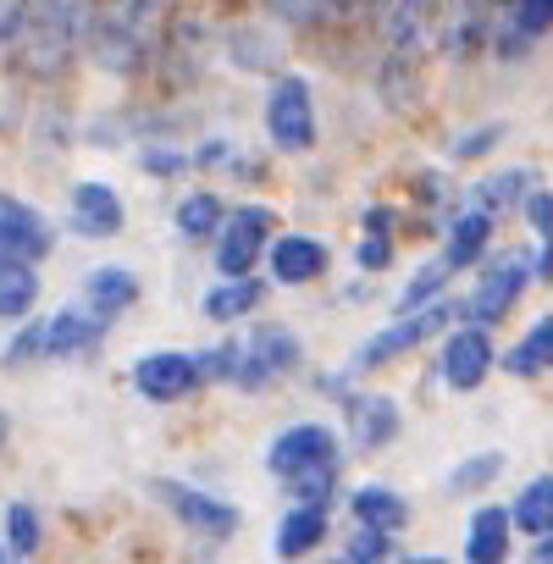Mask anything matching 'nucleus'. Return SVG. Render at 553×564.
<instances>
[{
  "mask_svg": "<svg viewBox=\"0 0 553 564\" xmlns=\"http://www.w3.org/2000/svg\"><path fill=\"white\" fill-rule=\"evenodd\" d=\"M95 0H23L18 40L7 45L12 84L51 95L84 67V40H89Z\"/></svg>",
  "mask_w": 553,
  "mask_h": 564,
  "instance_id": "1",
  "label": "nucleus"
},
{
  "mask_svg": "<svg viewBox=\"0 0 553 564\" xmlns=\"http://www.w3.org/2000/svg\"><path fill=\"white\" fill-rule=\"evenodd\" d=\"M260 133L276 161H305L322 150V95L311 73L283 67L260 84Z\"/></svg>",
  "mask_w": 553,
  "mask_h": 564,
  "instance_id": "2",
  "label": "nucleus"
},
{
  "mask_svg": "<svg viewBox=\"0 0 553 564\" xmlns=\"http://www.w3.org/2000/svg\"><path fill=\"white\" fill-rule=\"evenodd\" d=\"M216 23H221V12H188V7H177L161 23L155 62L144 78L161 89V100H188L216 73Z\"/></svg>",
  "mask_w": 553,
  "mask_h": 564,
  "instance_id": "3",
  "label": "nucleus"
},
{
  "mask_svg": "<svg viewBox=\"0 0 553 564\" xmlns=\"http://www.w3.org/2000/svg\"><path fill=\"white\" fill-rule=\"evenodd\" d=\"M238 338V355H232V393L243 399H260V393H276L283 382H294L311 360L305 338L289 327V322H271V316H249L243 327H232Z\"/></svg>",
  "mask_w": 553,
  "mask_h": 564,
  "instance_id": "4",
  "label": "nucleus"
},
{
  "mask_svg": "<svg viewBox=\"0 0 553 564\" xmlns=\"http://www.w3.org/2000/svg\"><path fill=\"white\" fill-rule=\"evenodd\" d=\"M454 322H459V300H448V294H437V300H426V305H415V311H393V322L377 327V333L349 355V371H355V377H377V371L410 360L415 349L437 344Z\"/></svg>",
  "mask_w": 553,
  "mask_h": 564,
  "instance_id": "5",
  "label": "nucleus"
},
{
  "mask_svg": "<svg viewBox=\"0 0 553 564\" xmlns=\"http://www.w3.org/2000/svg\"><path fill=\"white\" fill-rule=\"evenodd\" d=\"M150 498L172 514V525L205 547H227L243 536V509L227 498V492H210L199 481H183V476H150Z\"/></svg>",
  "mask_w": 553,
  "mask_h": 564,
  "instance_id": "6",
  "label": "nucleus"
},
{
  "mask_svg": "<svg viewBox=\"0 0 553 564\" xmlns=\"http://www.w3.org/2000/svg\"><path fill=\"white\" fill-rule=\"evenodd\" d=\"M470 271H476V282L459 300V322H476V327H503L514 316V305L525 300V289L536 282L531 249H487Z\"/></svg>",
  "mask_w": 553,
  "mask_h": 564,
  "instance_id": "7",
  "label": "nucleus"
},
{
  "mask_svg": "<svg viewBox=\"0 0 553 564\" xmlns=\"http://www.w3.org/2000/svg\"><path fill=\"white\" fill-rule=\"evenodd\" d=\"M216 67L265 84L271 73L289 67V34L276 29L265 12H254V18L221 12V23H216Z\"/></svg>",
  "mask_w": 553,
  "mask_h": 564,
  "instance_id": "8",
  "label": "nucleus"
},
{
  "mask_svg": "<svg viewBox=\"0 0 553 564\" xmlns=\"http://www.w3.org/2000/svg\"><path fill=\"white\" fill-rule=\"evenodd\" d=\"M276 227H283V210H276L271 199H243V205H227V216H221L216 238L205 243L210 271H216V276H243V271H260L265 243L276 238Z\"/></svg>",
  "mask_w": 553,
  "mask_h": 564,
  "instance_id": "9",
  "label": "nucleus"
},
{
  "mask_svg": "<svg viewBox=\"0 0 553 564\" xmlns=\"http://www.w3.org/2000/svg\"><path fill=\"white\" fill-rule=\"evenodd\" d=\"M128 388L155 404V410H177L194 393H205V371H199V349H144L128 360Z\"/></svg>",
  "mask_w": 553,
  "mask_h": 564,
  "instance_id": "10",
  "label": "nucleus"
},
{
  "mask_svg": "<svg viewBox=\"0 0 553 564\" xmlns=\"http://www.w3.org/2000/svg\"><path fill=\"white\" fill-rule=\"evenodd\" d=\"M117 333V316L73 300V305H56L51 316H40V355L45 366H73V360H95Z\"/></svg>",
  "mask_w": 553,
  "mask_h": 564,
  "instance_id": "11",
  "label": "nucleus"
},
{
  "mask_svg": "<svg viewBox=\"0 0 553 564\" xmlns=\"http://www.w3.org/2000/svg\"><path fill=\"white\" fill-rule=\"evenodd\" d=\"M338 415H344V448L360 454V459H377V454H388L404 437V404L393 393H377V388L355 382L338 399Z\"/></svg>",
  "mask_w": 553,
  "mask_h": 564,
  "instance_id": "12",
  "label": "nucleus"
},
{
  "mask_svg": "<svg viewBox=\"0 0 553 564\" xmlns=\"http://www.w3.org/2000/svg\"><path fill=\"white\" fill-rule=\"evenodd\" d=\"M437 382L448 393H476L487 388V377L498 371V344H492V327H476V322H454L443 338H437V360H432Z\"/></svg>",
  "mask_w": 553,
  "mask_h": 564,
  "instance_id": "13",
  "label": "nucleus"
},
{
  "mask_svg": "<svg viewBox=\"0 0 553 564\" xmlns=\"http://www.w3.org/2000/svg\"><path fill=\"white\" fill-rule=\"evenodd\" d=\"M333 459H349V448H344V432L327 421H289L283 432H271V443L260 454L271 481H289V476H300L311 465H333Z\"/></svg>",
  "mask_w": 553,
  "mask_h": 564,
  "instance_id": "14",
  "label": "nucleus"
},
{
  "mask_svg": "<svg viewBox=\"0 0 553 564\" xmlns=\"http://www.w3.org/2000/svg\"><path fill=\"white\" fill-rule=\"evenodd\" d=\"M62 227L84 243H117L128 232V199L106 177H78V183H67Z\"/></svg>",
  "mask_w": 553,
  "mask_h": 564,
  "instance_id": "15",
  "label": "nucleus"
},
{
  "mask_svg": "<svg viewBox=\"0 0 553 564\" xmlns=\"http://www.w3.org/2000/svg\"><path fill=\"white\" fill-rule=\"evenodd\" d=\"M265 276L271 289H316L333 276V243L322 232H289L276 227V238L265 243Z\"/></svg>",
  "mask_w": 553,
  "mask_h": 564,
  "instance_id": "16",
  "label": "nucleus"
},
{
  "mask_svg": "<svg viewBox=\"0 0 553 564\" xmlns=\"http://www.w3.org/2000/svg\"><path fill=\"white\" fill-rule=\"evenodd\" d=\"M56 243H62V227H56L51 210H40L34 199H23L12 188H0V249L45 265L56 254Z\"/></svg>",
  "mask_w": 553,
  "mask_h": 564,
  "instance_id": "17",
  "label": "nucleus"
},
{
  "mask_svg": "<svg viewBox=\"0 0 553 564\" xmlns=\"http://www.w3.org/2000/svg\"><path fill=\"white\" fill-rule=\"evenodd\" d=\"M443 7L448 0H377V40H382V51L426 56Z\"/></svg>",
  "mask_w": 553,
  "mask_h": 564,
  "instance_id": "18",
  "label": "nucleus"
},
{
  "mask_svg": "<svg viewBox=\"0 0 553 564\" xmlns=\"http://www.w3.org/2000/svg\"><path fill=\"white\" fill-rule=\"evenodd\" d=\"M271 300V276L265 271H243V276H210V289L199 294V322L210 327H243L249 316H260Z\"/></svg>",
  "mask_w": 553,
  "mask_h": 564,
  "instance_id": "19",
  "label": "nucleus"
},
{
  "mask_svg": "<svg viewBox=\"0 0 553 564\" xmlns=\"http://www.w3.org/2000/svg\"><path fill=\"white\" fill-rule=\"evenodd\" d=\"M492 232H498V216L492 210H481V205H459L443 227H437V238H443V260H448V271L459 276V271H470L487 249H492Z\"/></svg>",
  "mask_w": 553,
  "mask_h": 564,
  "instance_id": "20",
  "label": "nucleus"
},
{
  "mask_svg": "<svg viewBox=\"0 0 553 564\" xmlns=\"http://www.w3.org/2000/svg\"><path fill=\"white\" fill-rule=\"evenodd\" d=\"M78 300L122 322V316L144 300V276H139L128 260H100V265H89V271H84V282H78Z\"/></svg>",
  "mask_w": 553,
  "mask_h": 564,
  "instance_id": "21",
  "label": "nucleus"
},
{
  "mask_svg": "<svg viewBox=\"0 0 553 564\" xmlns=\"http://www.w3.org/2000/svg\"><path fill=\"white\" fill-rule=\"evenodd\" d=\"M327 536H333V503H289L271 531V553L276 558H311L327 547Z\"/></svg>",
  "mask_w": 553,
  "mask_h": 564,
  "instance_id": "22",
  "label": "nucleus"
},
{
  "mask_svg": "<svg viewBox=\"0 0 553 564\" xmlns=\"http://www.w3.org/2000/svg\"><path fill=\"white\" fill-rule=\"evenodd\" d=\"M344 509H349V520L377 525V531H393V536H404L410 520H415L410 498L399 487H388V481H355V487H344Z\"/></svg>",
  "mask_w": 553,
  "mask_h": 564,
  "instance_id": "23",
  "label": "nucleus"
},
{
  "mask_svg": "<svg viewBox=\"0 0 553 564\" xmlns=\"http://www.w3.org/2000/svg\"><path fill=\"white\" fill-rule=\"evenodd\" d=\"M40 300H45L40 265L23 260V254H7V249H0V327L29 322V316L40 311Z\"/></svg>",
  "mask_w": 553,
  "mask_h": 564,
  "instance_id": "24",
  "label": "nucleus"
},
{
  "mask_svg": "<svg viewBox=\"0 0 553 564\" xmlns=\"http://www.w3.org/2000/svg\"><path fill=\"white\" fill-rule=\"evenodd\" d=\"M514 547V520L509 503H476L465 520V558L470 564H503Z\"/></svg>",
  "mask_w": 553,
  "mask_h": 564,
  "instance_id": "25",
  "label": "nucleus"
},
{
  "mask_svg": "<svg viewBox=\"0 0 553 564\" xmlns=\"http://www.w3.org/2000/svg\"><path fill=\"white\" fill-rule=\"evenodd\" d=\"M221 216H227V199H221L216 188H188V194H177V205H172V238H177L183 249H205V243L216 238Z\"/></svg>",
  "mask_w": 553,
  "mask_h": 564,
  "instance_id": "26",
  "label": "nucleus"
},
{
  "mask_svg": "<svg viewBox=\"0 0 553 564\" xmlns=\"http://www.w3.org/2000/svg\"><path fill=\"white\" fill-rule=\"evenodd\" d=\"M45 536H51V525H45V509L34 498L18 492L0 503V547H7V558H40Z\"/></svg>",
  "mask_w": 553,
  "mask_h": 564,
  "instance_id": "27",
  "label": "nucleus"
},
{
  "mask_svg": "<svg viewBox=\"0 0 553 564\" xmlns=\"http://www.w3.org/2000/svg\"><path fill=\"white\" fill-rule=\"evenodd\" d=\"M536 183H542L536 166H498V172L465 183V205H481V210H492V216H509V210H520V199H525Z\"/></svg>",
  "mask_w": 553,
  "mask_h": 564,
  "instance_id": "28",
  "label": "nucleus"
},
{
  "mask_svg": "<svg viewBox=\"0 0 553 564\" xmlns=\"http://www.w3.org/2000/svg\"><path fill=\"white\" fill-rule=\"evenodd\" d=\"M254 7L294 40H327L338 23V0H254Z\"/></svg>",
  "mask_w": 553,
  "mask_h": 564,
  "instance_id": "29",
  "label": "nucleus"
},
{
  "mask_svg": "<svg viewBox=\"0 0 553 564\" xmlns=\"http://www.w3.org/2000/svg\"><path fill=\"white\" fill-rule=\"evenodd\" d=\"M421 62L426 56H404V51H382L377 56V100L388 106V111H415L421 106Z\"/></svg>",
  "mask_w": 553,
  "mask_h": 564,
  "instance_id": "30",
  "label": "nucleus"
},
{
  "mask_svg": "<svg viewBox=\"0 0 553 564\" xmlns=\"http://www.w3.org/2000/svg\"><path fill=\"white\" fill-rule=\"evenodd\" d=\"M498 371H509L514 382H536V377H553V311L536 316L514 349L498 355Z\"/></svg>",
  "mask_w": 553,
  "mask_h": 564,
  "instance_id": "31",
  "label": "nucleus"
},
{
  "mask_svg": "<svg viewBox=\"0 0 553 564\" xmlns=\"http://www.w3.org/2000/svg\"><path fill=\"white\" fill-rule=\"evenodd\" d=\"M503 470H509V454H503V448H476V454H465V459L443 476V492H448V498L492 492V487L503 481Z\"/></svg>",
  "mask_w": 553,
  "mask_h": 564,
  "instance_id": "32",
  "label": "nucleus"
},
{
  "mask_svg": "<svg viewBox=\"0 0 553 564\" xmlns=\"http://www.w3.org/2000/svg\"><path fill=\"white\" fill-rule=\"evenodd\" d=\"M520 216H525V227H531V238H536L531 271H536V282H553V188L536 183V188L520 199Z\"/></svg>",
  "mask_w": 553,
  "mask_h": 564,
  "instance_id": "33",
  "label": "nucleus"
},
{
  "mask_svg": "<svg viewBox=\"0 0 553 564\" xmlns=\"http://www.w3.org/2000/svg\"><path fill=\"white\" fill-rule=\"evenodd\" d=\"M133 166H139L150 183H183V177L194 172L183 139H139V144H133Z\"/></svg>",
  "mask_w": 553,
  "mask_h": 564,
  "instance_id": "34",
  "label": "nucleus"
},
{
  "mask_svg": "<svg viewBox=\"0 0 553 564\" xmlns=\"http://www.w3.org/2000/svg\"><path fill=\"white\" fill-rule=\"evenodd\" d=\"M509 520H514V531H520V536H542V531H553V470L531 476V481L514 492Z\"/></svg>",
  "mask_w": 553,
  "mask_h": 564,
  "instance_id": "35",
  "label": "nucleus"
},
{
  "mask_svg": "<svg viewBox=\"0 0 553 564\" xmlns=\"http://www.w3.org/2000/svg\"><path fill=\"white\" fill-rule=\"evenodd\" d=\"M276 487H283L289 503H338V498H344V459L311 465V470H300V476H289V481H276Z\"/></svg>",
  "mask_w": 553,
  "mask_h": 564,
  "instance_id": "36",
  "label": "nucleus"
},
{
  "mask_svg": "<svg viewBox=\"0 0 553 564\" xmlns=\"http://www.w3.org/2000/svg\"><path fill=\"white\" fill-rule=\"evenodd\" d=\"M448 282H454V271H448V260H443V254L421 260V265L404 276V289L393 294V311H415V305H426V300L448 294Z\"/></svg>",
  "mask_w": 553,
  "mask_h": 564,
  "instance_id": "37",
  "label": "nucleus"
},
{
  "mask_svg": "<svg viewBox=\"0 0 553 564\" xmlns=\"http://www.w3.org/2000/svg\"><path fill=\"white\" fill-rule=\"evenodd\" d=\"M404 547H399V536L393 531H377V525H360V520H349V536L338 542V558H349V564H382V558H399Z\"/></svg>",
  "mask_w": 553,
  "mask_h": 564,
  "instance_id": "38",
  "label": "nucleus"
},
{
  "mask_svg": "<svg viewBox=\"0 0 553 564\" xmlns=\"http://www.w3.org/2000/svg\"><path fill=\"white\" fill-rule=\"evenodd\" d=\"M503 29H514L520 40L542 45L553 34V0H503V12H498Z\"/></svg>",
  "mask_w": 553,
  "mask_h": 564,
  "instance_id": "39",
  "label": "nucleus"
},
{
  "mask_svg": "<svg viewBox=\"0 0 553 564\" xmlns=\"http://www.w3.org/2000/svg\"><path fill=\"white\" fill-rule=\"evenodd\" d=\"M183 7V0H95V12L117 18V23H133V29H150L161 34V23Z\"/></svg>",
  "mask_w": 553,
  "mask_h": 564,
  "instance_id": "40",
  "label": "nucleus"
},
{
  "mask_svg": "<svg viewBox=\"0 0 553 564\" xmlns=\"http://www.w3.org/2000/svg\"><path fill=\"white\" fill-rule=\"evenodd\" d=\"M238 133H221V128H210V133H199L194 144H188V161H194V172L199 177H221L227 172V161L238 155Z\"/></svg>",
  "mask_w": 553,
  "mask_h": 564,
  "instance_id": "41",
  "label": "nucleus"
},
{
  "mask_svg": "<svg viewBox=\"0 0 553 564\" xmlns=\"http://www.w3.org/2000/svg\"><path fill=\"white\" fill-rule=\"evenodd\" d=\"M271 172H276V155H271L265 144H238V155L227 161L221 183H238V188H265V183H271Z\"/></svg>",
  "mask_w": 553,
  "mask_h": 564,
  "instance_id": "42",
  "label": "nucleus"
},
{
  "mask_svg": "<svg viewBox=\"0 0 553 564\" xmlns=\"http://www.w3.org/2000/svg\"><path fill=\"white\" fill-rule=\"evenodd\" d=\"M503 133H509V122H476V128H465V133H454L448 139V161H487L498 144H503Z\"/></svg>",
  "mask_w": 553,
  "mask_h": 564,
  "instance_id": "43",
  "label": "nucleus"
},
{
  "mask_svg": "<svg viewBox=\"0 0 553 564\" xmlns=\"http://www.w3.org/2000/svg\"><path fill=\"white\" fill-rule=\"evenodd\" d=\"M393 265H399V238H393V232H360V238H355V271L382 276V271H393Z\"/></svg>",
  "mask_w": 553,
  "mask_h": 564,
  "instance_id": "44",
  "label": "nucleus"
},
{
  "mask_svg": "<svg viewBox=\"0 0 553 564\" xmlns=\"http://www.w3.org/2000/svg\"><path fill=\"white\" fill-rule=\"evenodd\" d=\"M360 232H393L399 238V227H404V210L393 205V199H371V205H360Z\"/></svg>",
  "mask_w": 553,
  "mask_h": 564,
  "instance_id": "45",
  "label": "nucleus"
},
{
  "mask_svg": "<svg viewBox=\"0 0 553 564\" xmlns=\"http://www.w3.org/2000/svg\"><path fill=\"white\" fill-rule=\"evenodd\" d=\"M531 558H536V564H553V531H542V536L531 542Z\"/></svg>",
  "mask_w": 553,
  "mask_h": 564,
  "instance_id": "46",
  "label": "nucleus"
},
{
  "mask_svg": "<svg viewBox=\"0 0 553 564\" xmlns=\"http://www.w3.org/2000/svg\"><path fill=\"white\" fill-rule=\"evenodd\" d=\"M12 432H18V421H12V410H0V454L12 448Z\"/></svg>",
  "mask_w": 553,
  "mask_h": 564,
  "instance_id": "47",
  "label": "nucleus"
},
{
  "mask_svg": "<svg viewBox=\"0 0 553 564\" xmlns=\"http://www.w3.org/2000/svg\"><path fill=\"white\" fill-rule=\"evenodd\" d=\"M205 7H210V12H243L249 0H205Z\"/></svg>",
  "mask_w": 553,
  "mask_h": 564,
  "instance_id": "48",
  "label": "nucleus"
},
{
  "mask_svg": "<svg viewBox=\"0 0 553 564\" xmlns=\"http://www.w3.org/2000/svg\"><path fill=\"white\" fill-rule=\"evenodd\" d=\"M0 62H7V51H0Z\"/></svg>",
  "mask_w": 553,
  "mask_h": 564,
  "instance_id": "49",
  "label": "nucleus"
}]
</instances>
